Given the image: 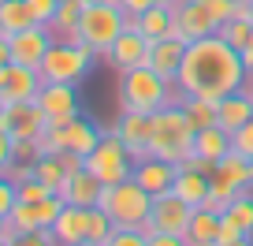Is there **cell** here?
Instances as JSON below:
<instances>
[{
  "label": "cell",
  "instance_id": "cell-1",
  "mask_svg": "<svg viewBox=\"0 0 253 246\" xmlns=\"http://www.w3.org/2000/svg\"><path fill=\"white\" fill-rule=\"evenodd\" d=\"M246 79H250V67H246L242 52H238L235 45H227L220 34H205V38L186 45L175 90L186 94V97L220 101V97L242 90Z\"/></svg>",
  "mask_w": 253,
  "mask_h": 246
},
{
  "label": "cell",
  "instance_id": "cell-2",
  "mask_svg": "<svg viewBox=\"0 0 253 246\" xmlns=\"http://www.w3.org/2000/svg\"><path fill=\"white\" fill-rule=\"evenodd\" d=\"M194 138H198V123L190 119L182 97L179 101H168L164 108L153 112V142H149L153 157L182 164L186 157H194Z\"/></svg>",
  "mask_w": 253,
  "mask_h": 246
},
{
  "label": "cell",
  "instance_id": "cell-3",
  "mask_svg": "<svg viewBox=\"0 0 253 246\" xmlns=\"http://www.w3.org/2000/svg\"><path fill=\"white\" fill-rule=\"evenodd\" d=\"M97 209L108 213V220L116 228H142L149 220L153 209V194L145 187H138L134 179H119V183H104L101 198H97Z\"/></svg>",
  "mask_w": 253,
  "mask_h": 246
},
{
  "label": "cell",
  "instance_id": "cell-4",
  "mask_svg": "<svg viewBox=\"0 0 253 246\" xmlns=\"http://www.w3.org/2000/svg\"><path fill=\"white\" fill-rule=\"evenodd\" d=\"M126 23L130 19H126V11L119 4H82V15H79L71 41H79V45L93 49L97 56H104L116 45V38L126 30Z\"/></svg>",
  "mask_w": 253,
  "mask_h": 246
},
{
  "label": "cell",
  "instance_id": "cell-5",
  "mask_svg": "<svg viewBox=\"0 0 253 246\" xmlns=\"http://www.w3.org/2000/svg\"><path fill=\"white\" fill-rule=\"evenodd\" d=\"M171 90L175 86L168 79H160L149 64L130 67V71H123V79H119V108H126V112H157V108H164L168 101H175Z\"/></svg>",
  "mask_w": 253,
  "mask_h": 246
},
{
  "label": "cell",
  "instance_id": "cell-6",
  "mask_svg": "<svg viewBox=\"0 0 253 246\" xmlns=\"http://www.w3.org/2000/svg\"><path fill=\"white\" fill-rule=\"evenodd\" d=\"M93 64H97L93 49H86V45H79V41L67 38V41H60V45L52 41V49L45 52V60H41L38 71H41L45 82H71V86H79V82L93 71Z\"/></svg>",
  "mask_w": 253,
  "mask_h": 246
},
{
  "label": "cell",
  "instance_id": "cell-7",
  "mask_svg": "<svg viewBox=\"0 0 253 246\" xmlns=\"http://www.w3.org/2000/svg\"><path fill=\"white\" fill-rule=\"evenodd\" d=\"M134 153L123 146V138L116 135V127L104 131L101 142L93 146V149L86 153V172L97 175L101 183H119V179H130V172H134Z\"/></svg>",
  "mask_w": 253,
  "mask_h": 246
},
{
  "label": "cell",
  "instance_id": "cell-8",
  "mask_svg": "<svg viewBox=\"0 0 253 246\" xmlns=\"http://www.w3.org/2000/svg\"><path fill=\"white\" fill-rule=\"evenodd\" d=\"M242 191H250V160L242 153L231 149L223 160H216L212 172H209V209H227L231 198H238Z\"/></svg>",
  "mask_w": 253,
  "mask_h": 246
},
{
  "label": "cell",
  "instance_id": "cell-9",
  "mask_svg": "<svg viewBox=\"0 0 253 246\" xmlns=\"http://www.w3.org/2000/svg\"><path fill=\"white\" fill-rule=\"evenodd\" d=\"M190 216H194V205H186L182 198H175L171 191L153 198V209H149V220L142 224L145 235L153 231H171V235L186 239V228H190Z\"/></svg>",
  "mask_w": 253,
  "mask_h": 246
},
{
  "label": "cell",
  "instance_id": "cell-10",
  "mask_svg": "<svg viewBox=\"0 0 253 246\" xmlns=\"http://www.w3.org/2000/svg\"><path fill=\"white\" fill-rule=\"evenodd\" d=\"M149 52H153V41L145 38L138 26H130L126 23V30L116 38V45L108 49V52L101 56L104 64L112 67V71H130V67H142V64H149Z\"/></svg>",
  "mask_w": 253,
  "mask_h": 246
},
{
  "label": "cell",
  "instance_id": "cell-11",
  "mask_svg": "<svg viewBox=\"0 0 253 246\" xmlns=\"http://www.w3.org/2000/svg\"><path fill=\"white\" fill-rule=\"evenodd\" d=\"M45 86L38 67H26V64H8L4 75H0V101L4 104H23V101H34L38 90Z\"/></svg>",
  "mask_w": 253,
  "mask_h": 246
},
{
  "label": "cell",
  "instance_id": "cell-12",
  "mask_svg": "<svg viewBox=\"0 0 253 246\" xmlns=\"http://www.w3.org/2000/svg\"><path fill=\"white\" fill-rule=\"evenodd\" d=\"M220 30V23H216V15L201 4V0H182L179 8H175V34L171 38H179V41H198V38H205V34H216Z\"/></svg>",
  "mask_w": 253,
  "mask_h": 246
},
{
  "label": "cell",
  "instance_id": "cell-13",
  "mask_svg": "<svg viewBox=\"0 0 253 246\" xmlns=\"http://www.w3.org/2000/svg\"><path fill=\"white\" fill-rule=\"evenodd\" d=\"M8 45H11V64L41 67L45 52L52 49V30H48V26H41V23H34V26H26V30L11 34Z\"/></svg>",
  "mask_w": 253,
  "mask_h": 246
},
{
  "label": "cell",
  "instance_id": "cell-14",
  "mask_svg": "<svg viewBox=\"0 0 253 246\" xmlns=\"http://www.w3.org/2000/svg\"><path fill=\"white\" fill-rule=\"evenodd\" d=\"M34 101L41 104V112L48 116V123H67V119L79 116V94H75L71 82H45Z\"/></svg>",
  "mask_w": 253,
  "mask_h": 246
},
{
  "label": "cell",
  "instance_id": "cell-15",
  "mask_svg": "<svg viewBox=\"0 0 253 246\" xmlns=\"http://www.w3.org/2000/svg\"><path fill=\"white\" fill-rule=\"evenodd\" d=\"M175 175H179V164H171V160L164 157H142L134 164V172H130V179L138 183V187H145V191L153 194V198H160V194H168L175 187Z\"/></svg>",
  "mask_w": 253,
  "mask_h": 246
},
{
  "label": "cell",
  "instance_id": "cell-16",
  "mask_svg": "<svg viewBox=\"0 0 253 246\" xmlns=\"http://www.w3.org/2000/svg\"><path fill=\"white\" fill-rule=\"evenodd\" d=\"M116 135L123 138V146L134 153V160L149 157V142H153V112H126L119 116Z\"/></svg>",
  "mask_w": 253,
  "mask_h": 246
},
{
  "label": "cell",
  "instance_id": "cell-17",
  "mask_svg": "<svg viewBox=\"0 0 253 246\" xmlns=\"http://www.w3.org/2000/svg\"><path fill=\"white\" fill-rule=\"evenodd\" d=\"M89 209L63 205V213L56 216V224H52L56 243H63V246H89Z\"/></svg>",
  "mask_w": 253,
  "mask_h": 246
},
{
  "label": "cell",
  "instance_id": "cell-18",
  "mask_svg": "<svg viewBox=\"0 0 253 246\" xmlns=\"http://www.w3.org/2000/svg\"><path fill=\"white\" fill-rule=\"evenodd\" d=\"M11 112V135L26 138V142H38L41 135L48 131V116L41 112L38 101H23V104H8Z\"/></svg>",
  "mask_w": 253,
  "mask_h": 246
},
{
  "label": "cell",
  "instance_id": "cell-19",
  "mask_svg": "<svg viewBox=\"0 0 253 246\" xmlns=\"http://www.w3.org/2000/svg\"><path fill=\"white\" fill-rule=\"evenodd\" d=\"M182 52H186V41H179V38H160V41H153L149 67L160 75V79H168V82L175 86V82H179V67H182Z\"/></svg>",
  "mask_w": 253,
  "mask_h": 246
},
{
  "label": "cell",
  "instance_id": "cell-20",
  "mask_svg": "<svg viewBox=\"0 0 253 246\" xmlns=\"http://www.w3.org/2000/svg\"><path fill=\"white\" fill-rule=\"evenodd\" d=\"M250 119H253V97L246 94V86L216 101V123H220L227 135H235V131L242 127V123H250Z\"/></svg>",
  "mask_w": 253,
  "mask_h": 246
},
{
  "label": "cell",
  "instance_id": "cell-21",
  "mask_svg": "<svg viewBox=\"0 0 253 246\" xmlns=\"http://www.w3.org/2000/svg\"><path fill=\"white\" fill-rule=\"evenodd\" d=\"M101 187H104V183L97 179V175H89L86 168H79V172H67L60 194H63V201H67V205L89 209V205H97V198H101Z\"/></svg>",
  "mask_w": 253,
  "mask_h": 246
},
{
  "label": "cell",
  "instance_id": "cell-22",
  "mask_svg": "<svg viewBox=\"0 0 253 246\" xmlns=\"http://www.w3.org/2000/svg\"><path fill=\"white\" fill-rule=\"evenodd\" d=\"M175 198H182L186 205L201 209L209 201V172L201 168H190V164H179V175H175V187H171Z\"/></svg>",
  "mask_w": 253,
  "mask_h": 246
},
{
  "label": "cell",
  "instance_id": "cell-23",
  "mask_svg": "<svg viewBox=\"0 0 253 246\" xmlns=\"http://www.w3.org/2000/svg\"><path fill=\"white\" fill-rule=\"evenodd\" d=\"M220 224H223V213H220V209H209V205L194 209L190 228H186V246H216Z\"/></svg>",
  "mask_w": 253,
  "mask_h": 246
},
{
  "label": "cell",
  "instance_id": "cell-24",
  "mask_svg": "<svg viewBox=\"0 0 253 246\" xmlns=\"http://www.w3.org/2000/svg\"><path fill=\"white\" fill-rule=\"evenodd\" d=\"M101 135H104V131L97 127L89 116H82V112H79L75 119H67V123H63V138H67V149L79 153V157H86V153L93 149L97 142H101Z\"/></svg>",
  "mask_w": 253,
  "mask_h": 246
},
{
  "label": "cell",
  "instance_id": "cell-25",
  "mask_svg": "<svg viewBox=\"0 0 253 246\" xmlns=\"http://www.w3.org/2000/svg\"><path fill=\"white\" fill-rule=\"evenodd\" d=\"M194 153H198V157L209 164V172H212L216 160H223V157L231 153V135L220 127V123H212V127H201L198 138H194Z\"/></svg>",
  "mask_w": 253,
  "mask_h": 246
},
{
  "label": "cell",
  "instance_id": "cell-26",
  "mask_svg": "<svg viewBox=\"0 0 253 246\" xmlns=\"http://www.w3.org/2000/svg\"><path fill=\"white\" fill-rule=\"evenodd\" d=\"M130 26H138L149 41L171 38V34H175V8H168V4H153L149 11H142V15L130 19Z\"/></svg>",
  "mask_w": 253,
  "mask_h": 246
},
{
  "label": "cell",
  "instance_id": "cell-27",
  "mask_svg": "<svg viewBox=\"0 0 253 246\" xmlns=\"http://www.w3.org/2000/svg\"><path fill=\"white\" fill-rule=\"evenodd\" d=\"M34 26V11L26 0H0V38H11V34Z\"/></svg>",
  "mask_w": 253,
  "mask_h": 246
},
{
  "label": "cell",
  "instance_id": "cell-28",
  "mask_svg": "<svg viewBox=\"0 0 253 246\" xmlns=\"http://www.w3.org/2000/svg\"><path fill=\"white\" fill-rule=\"evenodd\" d=\"M34 175L45 183L48 191H60L63 179H67V168H63V160H60V157H52V153H41V157L34 160Z\"/></svg>",
  "mask_w": 253,
  "mask_h": 246
},
{
  "label": "cell",
  "instance_id": "cell-29",
  "mask_svg": "<svg viewBox=\"0 0 253 246\" xmlns=\"http://www.w3.org/2000/svg\"><path fill=\"white\" fill-rule=\"evenodd\" d=\"M8 224H11V231H15L19 239H23V235H30L34 228H41L38 201H23V198H19V201H15V209L8 213Z\"/></svg>",
  "mask_w": 253,
  "mask_h": 246
},
{
  "label": "cell",
  "instance_id": "cell-30",
  "mask_svg": "<svg viewBox=\"0 0 253 246\" xmlns=\"http://www.w3.org/2000/svg\"><path fill=\"white\" fill-rule=\"evenodd\" d=\"M223 216H227V220H235L238 228L253 239V194H250V191H242L238 198H231V205L223 209Z\"/></svg>",
  "mask_w": 253,
  "mask_h": 246
},
{
  "label": "cell",
  "instance_id": "cell-31",
  "mask_svg": "<svg viewBox=\"0 0 253 246\" xmlns=\"http://www.w3.org/2000/svg\"><path fill=\"white\" fill-rule=\"evenodd\" d=\"M179 97H182V104H186L190 119L198 123V131L216 123V101H209V97H186V94H179Z\"/></svg>",
  "mask_w": 253,
  "mask_h": 246
},
{
  "label": "cell",
  "instance_id": "cell-32",
  "mask_svg": "<svg viewBox=\"0 0 253 246\" xmlns=\"http://www.w3.org/2000/svg\"><path fill=\"white\" fill-rule=\"evenodd\" d=\"M216 34H220L227 45H235L238 52H242L246 41H250V34H253V19H227V23H223Z\"/></svg>",
  "mask_w": 253,
  "mask_h": 246
},
{
  "label": "cell",
  "instance_id": "cell-33",
  "mask_svg": "<svg viewBox=\"0 0 253 246\" xmlns=\"http://www.w3.org/2000/svg\"><path fill=\"white\" fill-rule=\"evenodd\" d=\"M108 246H149L145 228H112Z\"/></svg>",
  "mask_w": 253,
  "mask_h": 246
},
{
  "label": "cell",
  "instance_id": "cell-34",
  "mask_svg": "<svg viewBox=\"0 0 253 246\" xmlns=\"http://www.w3.org/2000/svg\"><path fill=\"white\" fill-rule=\"evenodd\" d=\"M253 239L246 235L242 228H238L235 220H227V216H223V224H220V235H216V246H250Z\"/></svg>",
  "mask_w": 253,
  "mask_h": 246
},
{
  "label": "cell",
  "instance_id": "cell-35",
  "mask_svg": "<svg viewBox=\"0 0 253 246\" xmlns=\"http://www.w3.org/2000/svg\"><path fill=\"white\" fill-rule=\"evenodd\" d=\"M231 149L242 153L246 160H253V119H250V123H242V127L231 135Z\"/></svg>",
  "mask_w": 253,
  "mask_h": 246
},
{
  "label": "cell",
  "instance_id": "cell-36",
  "mask_svg": "<svg viewBox=\"0 0 253 246\" xmlns=\"http://www.w3.org/2000/svg\"><path fill=\"white\" fill-rule=\"evenodd\" d=\"M26 4L34 11V23H41V26H52L56 11H60V0H26Z\"/></svg>",
  "mask_w": 253,
  "mask_h": 246
},
{
  "label": "cell",
  "instance_id": "cell-37",
  "mask_svg": "<svg viewBox=\"0 0 253 246\" xmlns=\"http://www.w3.org/2000/svg\"><path fill=\"white\" fill-rule=\"evenodd\" d=\"M15 201H19V183L0 175V216H8L11 209H15Z\"/></svg>",
  "mask_w": 253,
  "mask_h": 246
},
{
  "label": "cell",
  "instance_id": "cell-38",
  "mask_svg": "<svg viewBox=\"0 0 253 246\" xmlns=\"http://www.w3.org/2000/svg\"><path fill=\"white\" fill-rule=\"evenodd\" d=\"M15 164V135L11 131H0V175Z\"/></svg>",
  "mask_w": 253,
  "mask_h": 246
},
{
  "label": "cell",
  "instance_id": "cell-39",
  "mask_svg": "<svg viewBox=\"0 0 253 246\" xmlns=\"http://www.w3.org/2000/svg\"><path fill=\"white\" fill-rule=\"evenodd\" d=\"M19 243H26V246H52L56 243V231L52 228H34L30 235H23Z\"/></svg>",
  "mask_w": 253,
  "mask_h": 246
},
{
  "label": "cell",
  "instance_id": "cell-40",
  "mask_svg": "<svg viewBox=\"0 0 253 246\" xmlns=\"http://www.w3.org/2000/svg\"><path fill=\"white\" fill-rule=\"evenodd\" d=\"M116 4L126 11V19H134V15H142V11H149L153 4H160V0H116Z\"/></svg>",
  "mask_w": 253,
  "mask_h": 246
},
{
  "label": "cell",
  "instance_id": "cell-41",
  "mask_svg": "<svg viewBox=\"0 0 253 246\" xmlns=\"http://www.w3.org/2000/svg\"><path fill=\"white\" fill-rule=\"evenodd\" d=\"M11 243H19V235L11 231L8 216H0V246H11Z\"/></svg>",
  "mask_w": 253,
  "mask_h": 246
},
{
  "label": "cell",
  "instance_id": "cell-42",
  "mask_svg": "<svg viewBox=\"0 0 253 246\" xmlns=\"http://www.w3.org/2000/svg\"><path fill=\"white\" fill-rule=\"evenodd\" d=\"M8 64H11V45H8V38H0V75H4Z\"/></svg>",
  "mask_w": 253,
  "mask_h": 246
},
{
  "label": "cell",
  "instance_id": "cell-43",
  "mask_svg": "<svg viewBox=\"0 0 253 246\" xmlns=\"http://www.w3.org/2000/svg\"><path fill=\"white\" fill-rule=\"evenodd\" d=\"M242 60H246V67L253 71V34H250V41H246V49H242Z\"/></svg>",
  "mask_w": 253,
  "mask_h": 246
},
{
  "label": "cell",
  "instance_id": "cell-44",
  "mask_svg": "<svg viewBox=\"0 0 253 246\" xmlns=\"http://www.w3.org/2000/svg\"><path fill=\"white\" fill-rule=\"evenodd\" d=\"M246 94L253 97V71H250V79H246Z\"/></svg>",
  "mask_w": 253,
  "mask_h": 246
},
{
  "label": "cell",
  "instance_id": "cell-45",
  "mask_svg": "<svg viewBox=\"0 0 253 246\" xmlns=\"http://www.w3.org/2000/svg\"><path fill=\"white\" fill-rule=\"evenodd\" d=\"M250 191H253V160H250Z\"/></svg>",
  "mask_w": 253,
  "mask_h": 246
},
{
  "label": "cell",
  "instance_id": "cell-46",
  "mask_svg": "<svg viewBox=\"0 0 253 246\" xmlns=\"http://www.w3.org/2000/svg\"><path fill=\"white\" fill-rule=\"evenodd\" d=\"M0 108H4V101H0Z\"/></svg>",
  "mask_w": 253,
  "mask_h": 246
}]
</instances>
